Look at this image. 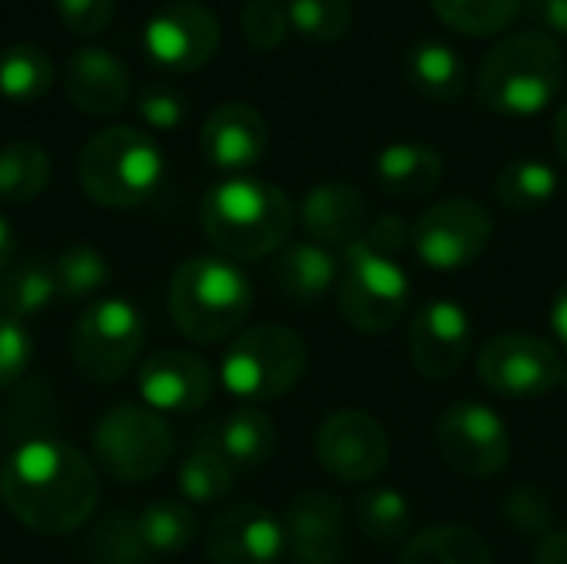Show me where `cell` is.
I'll return each instance as SVG.
<instances>
[{"mask_svg": "<svg viewBox=\"0 0 567 564\" xmlns=\"http://www.w3.org/2000/svg\"><path fill=\"white\" fill-rule=\"evenodd\" d=\"M146 346L143 312L120 296L93 299L73 326V366L86 382L110 386L133 372Z\"/></svg>", "mask_w": 567, "mask_h": 564, "instance_id": "7", "label": "cell"}, {"mask_svg": "<svg viewBox=\"0 0 567 564\" xmlns=\"http://www.w3.org/2000/svg\"><path fill=\"white\" fill-rule=\"evenodd\" d=\"M492 216L482 203L452 196L429 206L412 226L415 256L439 273H455L472 266L492 243Z\"/></svg>", "mask_w": 567, "mask_h": 564, "instance_id": "12", "label": "cell"}, {"mask_svg": "<svg viewBox=\"0 0 567 564\" xmlns=\"http://www.w3.org/2000/svg\"><path fill=\"white\" fill-rule=\"evenodd\" d=\"M412 283L395 256L379 253L365 239H355L342 249L339 273V312L359 332H389L405 306Z\"/></svg>", "mask_w": 567, "mask_h": 564, "instance_id": "8", "label": "cell"}, {"mask_svg": "<svg viewBox=\"0 0 567 564\" xmlns=\"http://www.w3.org/2000/svg\"><path fill=\"white\" fill-rule=\"evenodd\" d=\"M495 193L512 213H535L558 196V173L545 160H512L495 180Z\"/></svg>", "mask_w": 567, "mask_h": 564, "instance_id": "32", "label": "cell"}, {"mask_svg": "<svg viewBox=\"0 0 567 564\" xmlns=\"http://www.w3.org/2000/svg\"><path fill=\"white\" fill-rule=\"evenodd\" d=\"M50 156L37 140H10L0 146V199L10 206L33 203L50 183Z\"/></svg>", "mask_w": 567, "mask_h": 564, "instance_id": "29", "label": "cell"}, {"mask_svg": "<svg viewBox=\"0 0 567 564\" xmlns=\"http://www.w3.org/2000/svg\"><path fill=\"white\" fill-rule=\"evenodd\" d=\"M286 555L292 564H339L346 555L342 502L322 489L299 492L286 515Z\"/></svg>", "mask_w": 567, "mask_h": 564, "instance_id": "18", "label": "cell"}, {"mask_svg": "<svg viewBox=\"0 0 567 564\" xmlns=\"http://www.w3.org/2000/svg\"><path fill=\"white\" fill-rule=\"evenodd\" d=\"M53 279L63 302H86L110 283L106 256L90 243H73L53 259Z\"/></svg>", "mask_w": 567, "mask_h": 564, "instance_id": "34", "label": "cell"}, {"mask_svg": "<svg viewBox=\"0 0 567 564\" xmlns=\"http://www.w3.org/2000/svg\"><path fill=\"white\" fill-rule=\"evenodd\" d=\"M555 146H558L561 160L567 163V103L558 110V116H555Z\"/></svg>", "mask_w": 567, "mask_h": 564, "instance_id": "48", "label": "cell"}, {"mask_svg": "<svg viewBox=\"0 0 567 564\" xmlns=\"http://www.w3.org/2000/svg\"><path fill=\"white\" fill-rule=\"evenodd\" d=\"M405 76L425 100L435 103H455L468 83L465 57L439 37H422L409 47Z\"/></svg>", "mask_w": 567, "mask_h": 564, "instance_id": "24", "label": "cell"}, {"mask_svg": "<svg viewBox=\"0 0 567 564\" xmlns=\"http://www.w3.org/2000/svg\"><path fill=\"white\" fill-rule=\"evenodd\" d=\"M140 402L159 416L199 412L213 396V369L183 349H163L140 362L136 369Z\"/></svg>", "mask_w": 567, "mask_h": 564, "instance_id": "15", "label": "cell"}, {"mask_svg": "<svg viewBox=\"0 0 567 564\" xmlns=\"http://www.w3.org/2000/svg\"><path fill=\"white\" fill-rule=\"evenodd\" d=\"M206 239L229 259L252 263L279 253L296 226L292 199L266 180L226 176L206 189L199 203Z\"/></svg>", "mask_w": 567, "mask_h": 564, "instance_id": "2", "label": "cell"}, {"mask_svg": "<svg viewBox=\"0 0 567 564\" xmlns=\"http://www.w3.org/2000/svg\"><path fill=\"white\" fill-rule=\"evenodd\" d=\"M53 86V60L37 43H7L0 50V96L10 103H37Z\"/></svg>", "mask_w": 567, "mask_h": 564, "instance_id": "30", "label": "cell"}, {"mask_svg": "<svg viewBox=\"0 0 567 564\" xmlns=\"http://www.w3.org/2000/svg\"><path fill=\"white\" fill-rule=\"evenodd\" d=\"M399 564H495L485 539L465 525H435L412 535Z\"/></svg>", "mask_w": 567, "mask_h": 564, "instance_id": "27", "label": "cell"}, {"mask_svg": "<svg viewBox=\"0 0 567 564\" xmlns=\"http://www.w3.org/2000/svg\"><path fill=\"white\" fill-rule=\"evenodd\" d=\"M299 223L312 243L322 246H349L369 229V199L352 183H319L306 193L299 206Z\"/></svg>", "mask_w": 567, "mask_h": 564, "instance_id": "20", "label": "cell"}, {"mask_svg": "<svg viewBox=\"0 0 567 564\" xmlns=\"http://www.w3.org/2000/svg\"><path fill=\"white\" fill-rule=\"evenodd\" d=\"M286 17L299 37L319 47H332L352 30L349 0H286Z\"/></svg>", "mask_w": 567, "mask_h": 564, "instance_id": "36", "label": "cell"}, {"mask_svg": "<svg viewBox=\"0 0 567 564\" xmlns=\"http://www.w3.org/2000/svg\"><path fill=\"white\" fill-rule=\"evenodd\" d=\"M223 40L219 17L196 0H173L150 13L143 27L146 57L173 73H193L206 66Z\"/></svg>", "mask_w": 567, "mask_h": 564, "instance_id": "13", "label": "cell"}, {"mask_svg": "<svg viewBox=\"0 0 567 564\" xmlns=\"http://www.w3.org/2000/svg\"><path fill=\"white\" fill-rule=\"evenodd\" d=\"M33 362V336L23 322L0 316V392L27 376Z\"/></svg>", "mask_w": 567, "mask_h": 564, "instance_id": "39", "label": "cell"}, {"mask_svg": "<svg viewBox=\"0 0 567 564\" xmlns=\"http://www.w3.org/2000/svg\"><path fill=\"white\" fill-rule=\"evenodd\" d=\"M472 352V319L452 299L425 302L409 322V356L425 379H452Z\"/></svg>", "mask_w": 567, "mask_h": 564, "instance_id": "16", "label": "cell"}, {"mask_svg": "<svg viewBox=\"0 0 567 564\" xmlns=\"http://www.w3.org/2000/svg\"><path fill=\"white\" fill-rule=\"evenodd\" d=\"M432 10L458 33L495 37L518 20L522 0H432Z\"/></svg>", "mask_w": 567, "mask_h": 564, "instance_id": "35", "label": "cell"}, {"mask_svg": "<svg viewBox=\"0 0 567 564\" xmlns=\"http://www.w3.org/2000/svg\"><path fill=\"white\" fill-rule=\"evenodd\" d=\"M355 525L375 545H399L412 532V502L395 489H365L355 499Z\"/></svg>", "mask_w": 567, "mask_h": 564, "instance_id": "33", "label": "cell"}, {"mask_svg": "<svg viewBox=\"0 0 567 564\" xmlns=\"http://www.w3.org/2000/svg\"><path fill=\"white\" fill-rule=\"evenodd\" d=\"M96 562L100 564H140L146 562L136 529H133V515H110L103 522V529L96 532Z\"/></svg>", "mask_w": 567, "mask_h": 564, "instance_id": "38", "label": "cell"}, {"mask_svg": "<svg viewBox=\"0 0 567 564\" xmlns=\"http://www.w3.org/2000/svg\"><path fill=\"white\" fill-rule=\"evenodd\" d=\"M528 17L551 37H567V0H528Z\"/></svg>", "mask_w": 567, "mask_h": 564, "instance_id": "44", "label": "cell"}, {"mask_svg": "<svg viewBox=\"0 0 567 564\" xmlns=\"http://www.w3.org/2000/svg\"><path fill=\"white\" fill-rule=\"evenodd\" d=\"M445 173V160L435 146L429 143H389L375 156V180L389 196L402 199H419L439 189Z\"/></svg>", "mask_w": 567, "mask_h": 564, "instance_id": "23", "label": "cell"}, {"mask_svg": "<svg viewBox=\"0 0 567 564\" xmlns=\"http://www.w3.org/2000/svg\"><path fill=\"white\" fill-rule=\"evenodd\" d=\"M60 23L76 37H96L110 27L116 0H53Z\"/></svg>", "mask_w": 567, "mask_h": 564, "instance_id": "41", "label": "cell"}, {"mask_svg": "<svg viewBox=\"0 0 567 564\" xmlns=\"http://www.w3.org/2000/svg\"><path fill=\"white\" fill-rule=\"evenodd\" d=\"M60 299L56 279H53V263L40 259H23L10 263L7 273H0V316L7 319H30L50 309Z\"/></svg>", "mask_w": 567, "mask_h": 564, "instance_id": "28", "label": "cell"}, {"mask_svg": "<svg viewBox=\"0 0 567 564\" xmlns=\"http://www.w3.org/2000/svg\"><path fill=\"white\" fill-rule=\"evenodd\" d=\"M342 263L339 256L322 246V243H289L279 249L276 266H272V279L282 289L286 299L299 302V306H312L319 302L332 283L339 279Z\"/></svg>", "mask_w": 567, "mask_h": 564, "instance_id": "22", "label": "cell"}, {"mask_svg": "<svg viewBox=\"0 0 567 564\" xmlns=\"http://www.w3.org/2000/svg\"><path fill=\"white\" fill-rule=\"evenodd\" d=\"M13 253H17V233H13V226L0 216V273L10 269Z\"/></svg>", "mask_w": 567, "mask_h": 564, "instance_id": "47", "label": "cell"}, {"mask_svg": "<svg viewBox=\"0 0 567 564\" xmlns=\"http://www.w3.org/2000/svg\"><path fill=\"white\" fill-rule=\"evenodd\" d=\"M236 469L223 459V452L213 445V439H203L193 445V452L183 459L176 485L189 505H216L233 492Z\"/></svg>", "mask_w": 567, "mask_h": 564, "instance_id": "31", "label": "cell"}, {"mask_svg": "<svg viewBox=\"0 0 567 564\" xmlns=\"http://www.w3.org/2000/svg\"><path fill=\"white\" fill-rule=\"evenodd\" d=\"M362 239L369 246H375L379 253H385V256H399L405 246H412V226L402 216L385 213V216H379V219L369 223V229H365Z\"/></svg>", "mask_w": 567, "mask_h": 564, "instance_id": "43", "label": "cell"}, {"mask_svg": "<svg viewBox=\"0 0 567 564\" xmlns=\"http://www.w3.org/2000/svg\"><path fill=\"white\" fill-rule=\"evenodd\" d=\"M166 309L179 336L213 346L243 329L252 309V286L236 263L196 256L173 273Z\"/></svg>", "mask_w": 567, "mask_h": 564, "instance_id": "4", "label": "cell"}, {"mask_svg": "<svg viewBox=\"0 0 567 564\" xmlns=\"http://www.w3.org/2000/svg\"><path fill=\"white\" fill-rule=\"evenodd\" d=\"M309 366V349L302 336H296L286 326L262 322L243 329L219 362V379L229 396L252 402H272L296 389Z\"/></svg>", "mask_w": 567, "mask_h": 564, "instance_id": "6", "label": "cell"}, {"mask_svg": "<svg viewBox=\"0 0 567 564\" xmlns=\"http://www.w3.org/2000/svg\"><path fill=\"white\" fill-rule=\"evenodd\" d=\"M213 445L223 452V459L233 465V469H256V465H266L279 445V432H276V422L256 409V406H243L236 412H229L216 432L209 435Z\"/></svg>", "mask_w": 567, "mask_h": 564, "instance_id": "25", "label": "cell"}, {"mask_svg": "<svg viewBox=\"0 0 567 564\" xmlns=\"http://www.w3.org/2000/svg\"><path fill=\"white\" fill-rule=\"evenodd\" d=\"M565 86V50L545 30H522L498 40L478 70V100L512 120L545 113Z\"/></svg>", "mask_w": 567, "mask_h": 564, "instance_id": "3", "label": "cell"}, {"mask_svg": "<svg viewBox=\"0 0 567 564\" xmlns=\"http://www.w3.org/2000/svg\"><path fill=\"white\" fill-rule=\"evenodd\" d=\"M136 110H140L143 123L153 130H176L189 113L186 96L173 86H146L136 100Z\"/></svg>", "mask_w": 567, "mask_h": 564, "instance_id": "42", "label": "cell"}, {"mask_svg": "<svg viewBox=\"0 0 567 564\" xmlns=\"http://www.w3.org/2000/svg\"><path fill=\"white\" fill-rule=\"evenodd\" d=\"M551 326H555L558 342L567 349V279L561 283L558 296H555V306H551Z\"/></svg>", "mask_w": 567, "mask_h": 564, "instance_id": "46", "label": "cell"}, {"mask_svg": "<svg viewBox=\"0 0 567 564\" xmlns=\"http://www.w3.org/2000/svg\"><path fill=\"white\" fill-rule=\"evenodd\" d=\"M239 23H243L246 43L256 50H279L292 30L282 0H246Z\"/></svg>", "mask_w": 567, "mask_h": 564, "instance_id": "37", "label": "cell"}, {"mask_svg": "<svg viewBox=\"0 0 567 564\" xmlns=\"http://www.w3.org/2000/svg\"><path fill=\"white\" fill-rule=\"evenodd\" d=\"M199 150L209 166L243 176L266 156L269 123L249 103H219L199 130Z\"/></svg>", "mask_w": 567, "mask_h": 564, "instance_id": "19", "label": "cell"}, {"mask_svg": "<svg viewBox=\"0 0 567 564\" xmlns=\"http://www.w3.org/2000/svg\"><path fill=\"white\" fill-rule=\"evenodd\" d=\"M316 459L332 479L346 485H365L375 482L389 465V435L369 412L342 409L319 425Z\"/></svg>", "mask_w": 567, "mask_h": 564, "instance_id": "14", "label": "cell"}, {"mask_svg": "<svg viewBox=\"0 0 567 564\" xmlns=\"http://www.w3.org/2000/svg\"><path fill=\"white\" fill-rule=\"evenodd\" d=\"M100 499L96 465L63 439H27L0 469L3 509L37 535H70Z\"/></svg>", "mask_w": 567, "mask_h": 564, "instance_id": "1", "label": "cell"}, {"mask_svg": "<svg viewBox=\"0 0 567 564\" xmlns=\"http://www.w3.org/2000/svg\"><path fill=\"white\" fill-rule=\"evenodd\" d=\"M435 445L442 462L465 479L498 475L512 459V435L505 419L475 399L452 402L439 416Z\"/></svg>", "mask_w": 567, "mask_h": 564, "instance_id": "11", "label": "cell"}, {"mask_svg": "<svg viewBox=\"0 0 567 564\" xmlns=\"http://www.w3.org/2000/svg\"><path fill=\"white\" fill-rule=\"evenodd\" d=\"M535 564H567V529L565 532H551L538 542Z\"/></svg>", "mask_w": 567, "mask_h": 564, "instance_id": "45", "label": "cell"}, {"mask_svg": "<svg viewBox=\"0 0 567 564\" xmlns=\"http://www.w3.org/2000/svg\"><path fill=\"white\" fill-rule=\"evenodd\" d=\"M166 173L163 150L136 126H106L86 140L76 160L83 193L106 209H133L146 203Z\"/></svg>", "mask_w": 567, "mask_h": 564, "instance_id": "5", "label": "cell"}, {"mask_svg": "<svg viewBox=\"0 0 567 564\" xmlns=\"http://www.w3.org/2000/svg\"><path fill=\"white\" fill-rule=\"evenodd\" d=\"M173 432L166 419L143 402L106 409L93 429V459L113 482H146L169 465Z\"/></svg>", "mask_w": 567, "mask_h": 564, "instance_id": "9", "label": "cell"}, {"mask_svg": "<svg viewBox=\"0 0 567 564\" xmlns=\"http://www.w3.org/2000/svg\"><path fill=\"white\" fill-rule=\"evenodd\" d=\"M478 379L488 392L512 402H535L551 396L561 379L565 366L558 349L548 339L528 332H505L482 346L478 352Z\"/></svg>", "mask_w": 567, "mask_h": 564, "instance_id": "10", "label": "cell"}, {"mask_svg": "<svg viewBox=\"0 0 567 564\" xmlns=\"http://www.w3.org/2000/svg\"><path fill=\"white\" fill-rule=\"evenodd\" d=\"M66 96L86 116H113L130 100L126 66L100 47H80L66 60Z\"/></svg>", "mask_w": 567, "mask_h": 564, "instance_id": "21", "label": "cell"}, {"mask_svg": "<svg viewBox=\"0 0 567 564\" xmlns=\"http://www.w3.org/2000/svg\"><path fill=\"white\" fill-rule=\"evenodd\" d=\"M213 564H279L286 555V525L262 505H236L219 512L206 532Z\"/></svg>", "mask_w": 567, "mask_h": 564, "instance_id": "17", "label": "cell"}, {"mask_svg": "<svg viewBox=\"0 0 567 564\" xmlns=\"http://www.w3.org/2000/svg\"><path fill=\"white\" fill-rule=\"evenodd\" d=\"M505 515L515 529H522L525 535H551V519H555V509L548 502L545 492L525 485L518 492L508 495L505 502Z\"/></svg>", "mask_w": 567, "mask_h": 564, "instance_id": "40", "label": "cell"}, {"mask_svg": "<svg viewBox=\"0 0 567 564\" xmlns=\"http://www.w3.org/2000/svg\"><path fill=\"white\" fill-rule=\"evenodd\" d=\"M133 529L140 539V548L146 558H163V555H179L193 545L196 539V512L183 502L173 499H159L143 505L133 515Z\"/></svg>", "mask_w": 567, "mask_h": 564, "instance_id": "26", "label": "cell"}]
</instances>
